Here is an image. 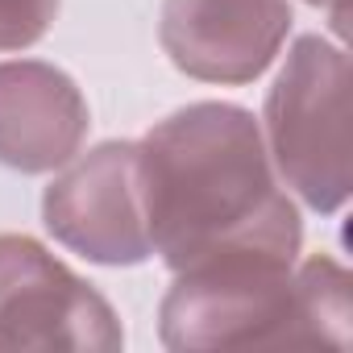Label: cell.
I'll return each mask as SVG.
<instances>
[{"label": "cell", "instance_id": "cell-7", "mask_svg": "<svg viewBox=\"0 0 353 353\" xmlns=\"http://www.w3.org/2000/svg\"><path fill=\"white\" fill-rule=\"evenodd\" d=\"M92 112L79 83L42 59L0 63V162L21 174H46L71 162L88 137Z\"/></svg>", "mask_w": 353, "mask_h": 353}, {"label": "cell", "instance_id": "cell-5", "mask_svg": "<svg viewBox=\"0 0 353 353\" xmlns=\"http://www.w3.org/2000/svg\"><path fill=\"white\" fill-rule=\"evenodd\" d=\"M46 233L96 266H141L150 250L137 141H100L63 162L42 196Z\"/></svg>", "mask_w": 353, "mask_h": 353}, {"label": "cell", "instance_id": "cell-1", "mask_svg": "<svg viewBox=\"0 0 353 353\" xmlns=\"http://www.w3.org/2000/svg\"><path fill=\"white\" fill-rule=\"evenodd\" d=\"M150 250L166 270L221 262H299L303 221L279 188L250 108L200 100L137 141Z\"/></svg>", "mask_w": 353, "mask_h": 353}, {"label": "cell", "instance_id": "cell-3", "mask_svg": "<svg viewBox=\"0 0 353 353\" xmlns=\"http://www.w3.org/2000/svg\"><path fill=\"white\" fill-rule=\"evenodd\" d=\"M266 154L283 183L320 216L349 200V59L345 46L303 34L266 92Z\"/></svg>", "mask_w": 353, "mask_h": 353}, {"label": "cell", "instance_id": "cell-8", "mask_svg": "<svg viewBox=\"0 0 353 353\" xmlns=\"http://www.w3.org/2000/svg\"><path fill=\"white\" fill-rule=\"evenodd\" d=\"M59 0H0V50H26L46 38Z\"/></svg>", "mask_w": 353, "mask_h": 353}, {"label": "cell", "instance_id": "cell-2", "mask_svg": "<svg viewBox=\"0 0 353 353\" xmlns=\"http://www.w3.org/2000/svg\"><path fill=\"white\" fill-rule=\"evenodd\" d=\"M349 274L336 258L221 262L174 274L158 307L166 349L241 345H349Z\"/></svg>", "mask_w": 353, "mask_h": 353}, {"label": "cell", "instance_id": "cell-4", "mask_svg": "<svg viewBox=\"0 0 353 353\" xmlns=\"http://www.w3.org/2000/svg\"><path fill=\"white\" fill-rule=\"evenodd\" d=\"M112 303L26 233H0V349L117 353Z\"/></svg>", "mask_w": 353, "mask_h": 353}, {"label": "cell", "instance_id": "cell-6", "mask_svg": "<svg viewBox=\"0 0 353 353\" xmlns=\"http://www.w3.org/2000/svg\"><path fill=\"white\" fill-rule=\"evenodd\" d=\"M291 26L287 0H166L158 42L188 79L241 88L266 75Z\"/></svg>", "mask_w": 353, "mask_h": 353}, {"label": "cell", "instance_id": "cell-9", "mask_svg": "<svg viewBox=\"0 0 353 353\" xmlns=\"http://www.w3.org/2000/svg\"><path fill=\"white\" fill-rule=\"evenodd\" d=\"M307 5L328 9V13H332V30H336V34H345V13H349V0H307Z\"/></svg>", "mask_w": 353, "mask_h": 353}]
</instances>
